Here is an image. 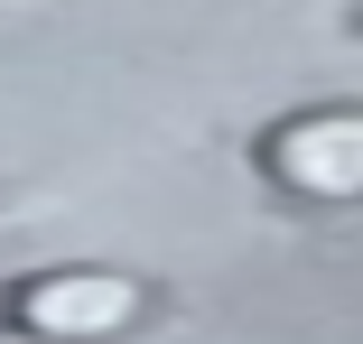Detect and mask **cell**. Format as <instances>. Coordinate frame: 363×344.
I'll return each instance as SVG.
<instances>
[{
    "label": "cell",
    "instance_id": "6da1fadb",
    "mask_svg": "<svg viewBox=\"0 0 363 344\" xmlns=\"http://www.w3.org/2000/svg\"><path fill=\"white\" fill-rule=\"evenodd\" d=\"M261 168L308 205H363V103H317L261 140Z\"/></svg>",
    "mask_w": 363,
    "mask_h": 344
},
{
    "label": "cell",
    "instance_id": "7a4b0ae2",
    "mask_svg": "<svg viewBox=\"0 0 363 344\" xmlns=\"http://www.w3.org/2000/svg\"><path fill=\"white\" fill-rule=\"evenodd\" d=\"M10 307H19V326L47 335V344H103V335H130V326H140L150 289H140L130 270H47V280H28Z\"/></svg>",
    "mask_w": 363,
    "mask_h": 344
}]
</instances>
